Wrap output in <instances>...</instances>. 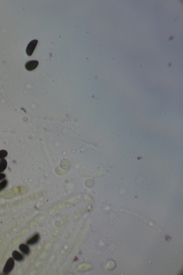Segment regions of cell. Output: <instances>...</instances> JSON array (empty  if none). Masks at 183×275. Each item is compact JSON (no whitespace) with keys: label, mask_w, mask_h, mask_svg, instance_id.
I'll list each match as a JSON object with an SVG mask.
<instances>
[{"label":"cell","mask_w":183,"mask_h":275,"mask_svg":"<svg viewBox=\"0 0 183 275\" xmlns=\"http://www.w3.org/2000/svg\"><path fill=\"white\" fill-rule=\"evenodd\" d=\"M7 165L8 163L5 159H3L0 160V173H2L5 171Z\"/></svg>","instance_id":"7"},{"label":"cell","mask_w":183,"mask_h":275,"mask_svg":"<svg viewBox=\"0 0 183 275\" xmlns=\"http://www.w3.org/2000/svg\"><path fill=\"white\" fill-rule=\"evenodd\" d=\"M6 177V175L5 174H3V173H0V181H1V180H3Z\"/></svg>","instance_id":"10"},{"label":"cell","mask_w":183,"mask_h":275,"mask_svg":"<svg viewBox=\"0 0 183 275\" xmlns=\"http://www.w3.org/2000/svg\"><path fill=\"white\" fill-rule=\"evenodd\" d=\"M39 238L40 236L39 234H36L27 241V243L29 245H33L38 242Z\"/></svg>","instance_id":"4"},{"label":"cell","mask_w":183,"mask_h":275,"mask_svg":"<svg viewBox=\"0 0 183 275\" xmlns=\"http://www.w3.org/2000/svg\"><path fill=\"white\" fill-rule=\"evenodd\" d=\"M8 155V153L7 150H0V159L6 157Z\"/></svg>","instance_id":"9"},{"label":"cell","mask_w":183,"mask_h":275,"mask_svg":"<svg viewBox=\"0 0 183 275\" xmlns=\"http://www.w3.org/2000/svg\"><path fill=\"white\" fill-rule=\"evenodd\" d=\"M14 261L13 258H10L8 260L6 263L4 268L3 269V273L4 274H9L13 270L14 266Z\"/></svg>","instance_id":"1"},{"label":"cell","mask_w":183,"mask_h":275,"mask_svg":"<svg viewBox=\"0 0 183 275\" xmlns=\"http://www.w3.org/2000/svg\"><path fill=\"white\" fill-rule=\"evenodd\" d=\"M39 62L37 61L32 60L27 62L25 65V68L27 70L31 71L37 67Z\"/></svg>","instance_id":"3"},{"label":"cell","mask_w":183,"mask_h":275,"mask_svg":"<svg viewBox=\"0 0 183 275\" xmlns=\"http://www.w3.org/2000/svg\"><path fill=\"white\" fill-rule=\"evenodd\" d=\"M19 248L22 253L26 255H28L30 253V249L28 246L25 244H21L19 245Z\"/></svg>","instance_id":"6"},{"label":"cell","mask_w":183,"mask_h":275,"mask_svg":"<svg viewBox=\"0 0 183 275\" xmlns=\"http://www.w3.org/2000/svg\"><path fill=\"white\" fill-rule=\"evenodd\" d=\"M8 181L7 180H4L0 182V191L4 190L7 186Z\"/></svg>","instance_id":"8"},{"label":"cell","mask_w":183,"mask_h":275,"mask_svg":"<svg viewBox=\"0 0 183 275\" xmlns=\"http://www.w3.org/2000/svg\"><path fill=\"white\" fill-rule=\"evenodd\" d=\"M38 42V41L37 39H35L29 42L26 48V52L27 55L29 57L32 55L33 52L37 46Z\"/></svg>","instance_id":"2"},{"label":"cell","mask_w":183,"mask_h":275,"mask_svg":"<svg viewBox=\"0 0 183 275\" xmlns=\"http://www.w3.org/2000/svg\"><path fill=\"white\" fill-rule=\"evenodd\" d=\"M12 256L13 259L18 262H21L23 260L24 256L17 251H14L12 253Z\"/></svg>","instance_id":"5"}]
</instances>
